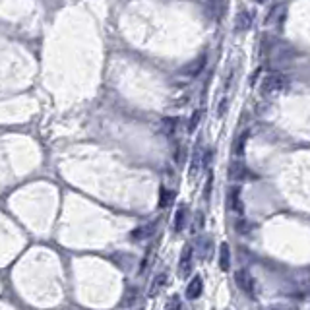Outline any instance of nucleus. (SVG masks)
Wrapping results in <instances>:
<instances>
[{
  "instance_id": "obj_14",
  "label": "nucleus",
  "mask_w": 310,
  "mask_h": 310,
  "mask_svg": "<svg viewBox=\"0 0 310 310\" xmlns=\"http://www.w3.org/2000/svg\"><path fill=\"white\" fill-rule=\"evenodd\" d=\"M219 12H221V2H219V0H209V2L206 4V14H207V18H217Z\"/></svg>"
},
{
  "instance_id": "obj_11",
  "label": "nucleus",
  "mask_w": 310,
  "mask_h": 310,
  "mask_svg": "<svg viewBox=\"0 0 310 310\" xmlns=\"http://www.w3.org/2000/svg\"><path fill=\"white\" fill-rule=\"evenodd\" d=\"M177 126H179V120H177V118H171V116L163 118V122H161V130H163V134L167 138H173V136H175Z\"/></svg>"
},
{
  "instance_id": "obj_9",
  "label": "nucleus",
  "mask_w": 310,
  "mask_h": 310,
  "mask_svg": "<svg viewBox=\"0 0 310 310\" xmlns=\"http://www.w3.org/2000/svg\"><path fill=\"white\" fill-rule=\"evenodd\" d=\"M235 25H237L238 31H246L250 25H252V14L250 12H240L237 16V19H235Z\"/></svg>"
},
{
  "instance_id": "obj_3",
  "label": "nucleus",
  "mask_w": 310,
  "mask_h": 310,
  "mask_svg": "<svg viewBox=\"0 0 310 310\" xmlns=\"http://www.w3.org/2000/svg\"><path fill=\"white\" fill-rule=\"evenodd\" d=\"M206 62H207V56L206 55L196 56L194 60H190V62L184 66L183 70H181V74H183V76H190V78H196V76L202 74V70L206 68Z\"/></svg>"
},
{
  "instance_id": "obj_19",
  "label": "nucleus",
  "mask_w": 310,
  "mask_h": 310,
  "mask_svg": "<svg viewBox=\"0 0 310 310\" xmlns=\"http://www.w3.org/2000/svg\"><path fill=\"white\" fill-rule=\"evenodd\" d=\"M198 122H200V110H196V112L192 114V118H190V122H188V130L192 132L194 128L198 126Z\"/></svg>"
},
{
  "instance_id": "obj_6",
  "label": "nucleus",
  "mask_w": 310,
  "mask_h": 310,
  "mask_svg": "<svg viewBox=\"0 0 310 310\" xmlns=\"http://www.w3.org/2000/svg\"><path fill=\"white\" fill-rule=\"evenodd\" d=\"M155 227H157V221H151V223H147V225H142V227H138V229L132 231V238H134V240L149 238L155 233Z\"/></svg>"
},
{
  "instance_id": "obj_23",
  "label": "nucleus",
  "mask_w": 310,
  "mask_h": 310,
  "mask_svg": "<svg viewBox=\"0 0 310 310\" xmlns=\"http://www.w3.org/2000/svg\"><path fill=\"white\" fill-rule=\"evenodd\" d=\"M256 2H260V4H264V2H266V0H256Z\"/></svg>"
},
{
  "instance_id": "obj_13",
  "label": "nucleus",
  "mask_w": 310,
  "mask_h": 310,
  "mask_svg": "<svg viewBox=\"0 0 310 310\" xmlns=\"http://www.w3.org/2000/svg\"><path fill=\"white\" fill-rule=\"evenodd\" d=\"M165 281H167V274L165 272H161V274L155 275V279H153V285H151V289H149V297H155L157 293H159V289L165 285Z\"/></svg>"
},
{
  "instance_id": "obj_18",
  "label": "nucleus",
  "mask_w": 310,
  "mask_h": 310,
  "mask_svg": "<svg viewBox=\"0 0 310 310\" xmlns=\"http://www.w3.org/2000/svg\"><path fill=\"white\" fill-rule=\"evenodd\" d=\"M167 310H181V301H179L177 295L171 297V301H169V305H167Z\"/></svg>"
},
{
  "instance_id": "obj_1",
  "label": "nucleus",
  "mask_w": 310,
  "mask_h": 310,
  "mask_svg": "<svg viewBox=\"0 0 310 310\" xmlns=\"http://www.w3.org/2000/svg\"><path fill=\"white\" fill-rule=\"evenodd\" d=\"M289 88V78L285 74H268L264 80H262V86L260 90L264 95H272V93H279V92H285Z\"/></svg>"
},
{
  "instance_id": "obj_12",
  "label": "nucleus",
  "mask_w": 310,
  "mask_h": 310,
  "mask_svg": "<svg viewBox=\"0 0 310 310\" xmlns=\"http://www.w3.org/2000/svg\"><path fill=\"white\" fill-rule=\"evenodd\" d=\"M229 177H231L233 181H242V179L246 177V169H244V165L242 163L231 165V169H229Z\"/></svg>"
},
{
  "instance_id": "obj_17",
  "label": "nucleus",
  "mask_w": 310,
  "mask_h": 310,
  "mask_svg": "<svg viewBox=\"0 0 310 310\" xmlns=\"http://www.w3.org/2000/svg\"><path fill=\"white\" fill-rule=\"evenodd\" d=\"M246 138H248V134L244 132V134L238 138L237 144H235V153H237V155H242V153H244V144H246Z\"/></svg>"
},
{
  "instance_id": "obj_10",
  "label": "nucleus",
  "mask_w": 310,
  "mask_h": 310,
  "mask_svg": "<svg viewBox=\"0 0 310 310\" xmlns=\"http://www.w3.org/2000/svg\"><path fill=\"white\" fill-rule=\"evenodd\" d=\"M184 223H186V207L181 206L179 209H177V213H175V221H173V231L175 233H181L184 229Z\"/></svg>"
},
{
  "instance_id": "obj_20",
  "label": "nucleus",
  "mask_w": 310,
  "mask_h": 310,
  "mask_svg": "<svg viewBox=\"0 0 310 310\" xmlns=\"http://www.w3.org/2000/svg\"><path fill=\"white\" fill-rule=\"evenodd\" d=\"M262 310H293V307L291 305H285V303H277V305H270V307H266Z\"/></svg>"
},
{
  "instance_id": "obj_2",
  "label": "nucleus",
  "mask_w": 310,
  "mask_h": 310,
  "mask_svg": "<svg viewBox=\"0 0 310 310\" xmlns=\"http://www.w3.org/2000/svg\"><path fill=\"white\" fill-rule=\"evenodd\" d=\"M235 283H237V287L244 293V295L254 297V293H256L254 277L248 274V270H238L237 274H235Z\"/></svg>"
},
{
  "instance_id": "obj_22",
  "label": "nucleus",
  "mask_w": 310,
  "mask_h": 310,
  "mask_svg": "<svg viewBox=\"0 0 310 310\" xmlns=\"http://www.w3.org/2000/svg\"><path fill=\"white\" fill-rule=\"evenodd\" d=\"M237 229H238V231H240V233H248V223H246L244 219H238Z\"/></svg>"
},
{
  "instance_id": "obj_15",
  "label": "nucleus",
  "mask_w": 310,
  "mask_h": 310,
  "mask_svg": "<svg viewBox=\"0 0 310 310\" xmlns=\"http://www.w3.org/2000/svg\"><path fill=\"white\" fill-rule=\"evenodd\" d=\"M175 198V194L171 192V190H167V188H161L159 190V207H167L171 202Z\"/></svg>"
},
{
  "instance_id": "obj_8",
  "label": "nucleus",
  "mask_w": 310,
  "mask_h": 310,
  "mask_svg": "<svg viewBox=\"0 0 310 310\" xmlns=\"http://www.w3.org/2000/svg\"><path fill=\"white\" fill-rule=\"evenodd\" d=\"M229 202H231V209L242 217V213H244V206H242V200H240V196H238V188H233L231 190V194H229Z\"/></svg>"
},
{
  "instance_id": "obj_7",
  "label": "nucleus",
  "mask_w": 310,
  "mask_h": 310,
  "mask_svg": "<svg viewBox=\"0 0 310 310\" xmlns=\"http://www.w3.org/2000/svg\"><path fill=\"white\" fill-rule=\"evenodd\" d=\"M229 268H231V250H229L227 242H221V248H219V270L227 272Z\"/></svg>"
},
{
  "instance_id": "obj_21",
  "label": "nucleus",
  "mask_w": 310,
  "mask_h": 310,
  "mask_svg": "<svg viewBox=\"0 0 310 310\" xmlns=\"http://www.w3.org/2000/svg\"><path fill=\"white\" fill-rule=\"evenodd\" d=\"M202 225H204V219H202V211H198V213H196V219H194V233L200 231Z\"/></svg>"
},
{
  "instance_id": "obj_16",
  "label": "nucleus",
  "mask_w": 310,
  "mask_h": 310,
  "mask_svg": "<svg viewBox=\"0 0 310 310\" xmlns=\"http://www.w3.org/2000/svg\"><path fill=\"white\" fill-rule=\"evenodd\" d=\"M198 169H200V149L196 147V151H194V155H192V163H190V177H196L198 175Z\"/></svg>"
},
{
  "instance_id": "obj_5",
  "label": "nucleus",
  "mask_w": 310,
  "mask_h": 310,
  "mask_svg": "<svg viewBox=\"0 0 310 310\" xmlns=\"http://www.w3.org/2000/svg\"><path fill=\"white\" fill-rule=\"evenodd\" d=\"M202 289H204V281H202V277L200 275H194L192 281H190L188 287H186V297H188L190 301H196V299L202 295Z\"/></svg>"
},
{
  "instance_id": "obj_4",
  "label": "nucleus",
  "mask_w": 310,
  "mask_h": 310,
  "mask_svg": "<svg viewBox=\"0 0 310 310\" xmlns=\"http://www.w3.org/2000/svg\"><path fill=\"white\" fill-rule=\"evenodd\" d=\"M192 256H194V248L190 244H186L183 248V254H181V262H179V275L186 277L190 274V268H192Z\"/></svg>"
}]
</instances>
